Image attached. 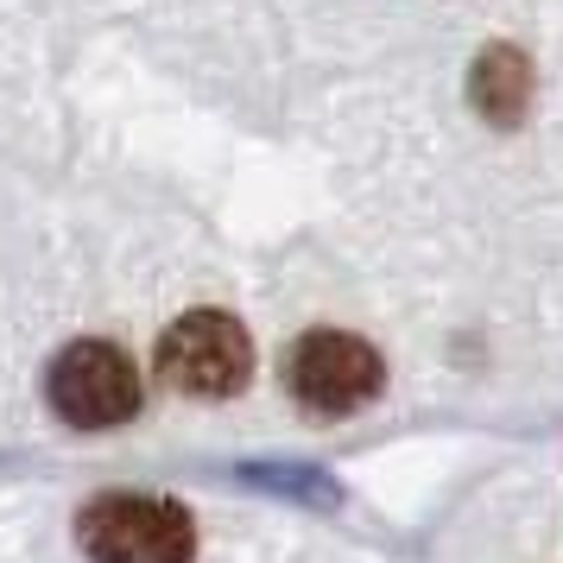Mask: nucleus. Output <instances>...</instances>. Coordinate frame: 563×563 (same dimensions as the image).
I'll list each match as a JSON object with an SVG mask.
<instances>
[{"label":"nucleus","instance_id":"1","mask_svg":"<svg viewBox=\"0 0 563 563\" xmlns=\"http://www.w3.org/2000/svg\"><path fill=\"white\" fill-rule=\"evenodd\" d=\"M89 563H190V512L153 494H102L77 519Z\"/></svg>","mask_w":563,"mask_h":563},{"label":"nucleus","instance_id":"2","mask_svg":"<svg viewBox=\"0 0 563 563\" xmlns=\"http://www.w3.org/2000/svg\"><path fill=\"white\" fill-rule=\"evenodd\" d=\"M254 342L229 310H190L158 335V374L190 399H229L247 386Z\"/></svg>","mask_w":563,"mask_h":563},{"label":"nucleus","instance_id":"3","mask_svg":"<svg viewBox=\"0 0 563 563\" xmlns=\"http://www.w3.org/2000/svg\"><path fill=\"white\" fill-rule=\"evenodd\" d=\"M285 386L317 418H349L380 393V355L349 330H305L285 355Z\"/></svg>","mask_w":563,"mask_h":563},{"label":"nucleus","instance_id":"4","mask_svg":"<svg viewBox=\"0 0 563 563\" xmlns=\"http://www.w3.org/2000/svg\"><path fill=\"white\" fill-rule=\"evenodd\" d=\"M52 411L77 431H108L140 411V367L114 342H70L45 374Z\"/></svg>","mask_w":563,"mask_h":563}]
</instances>
